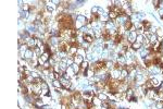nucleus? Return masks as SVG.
<instances>
[{
  "instance_id": "obj_1",
  "label": "nucleus",
  "mask_w": 163,
  "mask_h": 109,
  "mask_svg": "<svg viewBox=\"0 0 163 109\" xmlns=\"http://www.w3.org/2000/svg\"><path fill=\"white\" fill-rule=\"evenodd\" d=\"M59 81L61 82L62 87H63L64 90H70V88L72 87V82H71V80H66V79H64V77L61 76Z\"/></svg>"
},
{
  "instance_id": "obj_2",
  "label": "nucleus",
  "mask_w": 163,
  "mask_h": 109,
  "mask_svg": "<svg viewBox=\"0 0 163 109\" xmlns=\"http://www.w3.org/2000/svg\"><path fill=\"white\" fill-rule=\"evenodd\" d=\"M137 32L136 31H132V32H129V36H128V39L127 41H129L131 44H133V43H135L136 41V38H137Z\"/></svg>"
},
{
  "instance_id": "obj_3",
  "label": "nucleus",
  "mask_w": 163,
  "mask_h": 109,
  "mask_svg": "<svg viewBox=\"0 0 163 109\" xmlns=\"http://www.w3.org/2000/svg\"><path fill=\"white\" fill-rule=\"evenodd\" d=\"M97 97L101 101H109V96H108V94H104V93H102V92L98 93V94H97Z\"/></svg>"
},
{
  "instance_id": "obj_4",
  "label": "nucleus",
  "mask_w": 163,
  "mask_h": 109,
  "mask_svg": "<svg viewBox=\"0 0 163 109\" xmlns=\"http://www.w3.org/2000/svg\"><path fill=\"white\" fill-rule=\"evenodd\" d=\"M89 67H90V65H89L88 60H84L83 62H82V64H80V72H84V71L88 70Z\"/></svg>"
},
{
  "instance_id": "obj_5",
  "label": "nucleus",
  "mask_w": 163,
  "mask_h": 109,
  "mask_svg": "<svg viewBox=\"0 0 163 109\" xmlns=\"http://www.w3.org/2000/svg\"><path fill=\"white\" fill-rule=\"evenodd\" d=\"M150 81H151V84H152L153 88H159V87L161 86V83H160V81H159L158 79H155V77H151Z\"/></svg>"
},
{
  "instance_id": "obj_6",
  "label": "nucleus",
  "mask_w": 163,
  "mask_h": 109,
  "mask_svg": "<svg viewBox=\"0 0 163 109\" xmlns=\"http://www.w3.org/2000/svg\"><path fill=\"white\" fill-rule=\"evenodd\" d=\"M20 15H21V18H20V19H22V20H27L28 18H30L31 13H30V12H27V11H23L22 9H20Z\"/></svg>"
},
{
  "instance_id": "obj_7",
  "label": "nucleus",
  "mask_w": 163,
  "mask_h": 109,
  "mask_svg": "<svg viewBox=\"0 0 163 109\" xmlns=\"http://www.w3.org/2000/svg\"><path fill=\"white\" fill-rule=\"evenodd\" d=\"M73 59H74V63H77V64H79V65L82 64V62H83L84 60H85L83 56H79V54H76V56H75Z\"/></svg>"
},
{
  "instance_id": "obj_8",
  "label": "nucleus",
  "mask_w": 163,
  "mask_h": 109,
  "mask_svg": "<svg viewBox=\"0 0 163 109\" xmlns=\"http://www.w3.org/2000/svg\"><path fill=\"white\" fill-rule=\"evenodd\" d=\"M131 48L133 49V50H140V49L142 48V44H139V43H137V41H135V43H133L131 45Z\"/></svg>"
},
{
  "instance_id": "obj_9",
  "label": "nucleus",
  "mask_w": 163,
  "mask_h": 109,
  "mask_svg": "<svg viewBox=\"0 0 163 109\" xmlns=\"http://www.w3.org/2000/svg\"><path fill=\"white\" fill-rule=\"evenodd\" d=\"M51 84H52V86H53L54 88H56V90H59V88H63V87H62L61 82H60L59 80H53Z\"/></svg>"
},
{
  "instance_id": "obj_10",
  "label": "nucleus",
  "mask_w": 163,
  "mask_h": 109,
  "mask_svg": "<svg viewBox=\"0 0 163 109\" xmlns=\"http://www.w3.org/2000/svg\"><path fill=\"white\" fill-rule=\"evenodd\" d=\"M94 36H91L89 35V34H84V41H86V43H88V44H91L93 41H94Z\"/></svg>"
},
{
  "instance_id": "obj_11",
  "label": "nucleus",
  "mask_w": 163,
  "mask_h": 109,
  "mask_svg": "<svg viewBox=\"0 0 163 109\" xmlns=\"http://www.w3.org/2000/svg\"><path fill=\"white\" fill-rule=\"evenodd\" d=\"M149 41H150V45H151V46L155 45V43L158 41V36H157V34H155V33L151 35V37L149 38Z\"/></svg>"
},
{
  "instance_id": "obj_12",
  "label": "nucleus",
  "mask_w": 163,
  "mask_h": 109,
  "mask_svg": "<svg viewBox=\"0 0 163 109\" xmlns=\"http://www.w3.org/2000/svg\"><path fill=\"white\" fill-rule=\"evenodd\" d=\"M108 16H109L110 20H116L119 18V14L113 12V11H109V12H108Z\"/></svg>"
},
{
  "instance_id": "obj_13",
  "label": "nucleus",
  "mask_w": 163,
  "mask_h": 109,
  "mask_svg": "<svg viewBox=\"0 0 163 109\" xmlns=\"http://www.w3.org/2000/svg\"><path fill=\"white\" fill-rule=\"evenodd\" d=\"M71 68L73 69V71L75 72V74H79V72H80V65L79 64H77V63H74V64H73Z\"/></svg>"
},
{
  "instance_id": "obj_14",
  "label": "nucleus",
  "mask_w": 163,
  "mask_h": 109,
  "mask_svg": "<svg viewBox=\"0 0 163 109\" xmlns=\"http://www.w3.org/2000/svg\"><path fill=\"white\" fill-rule=\"evenodd\" d=\"M52 3L53 2H51V5H47V7H46V10H47V12H48V13H53L54 11H56V8H54V5H52Z\"/></svg>"
},
{
  "instance_id": "obj_15",
  "label": "nucleus",
  "mask_w": 163,
  "mask_h": 109,
  "mask_svg": "<svg viewBox=\"0 0 163 109\" xmlns=\"http://www.w3.org/2000/svg\"><path fill=\"white\" fill-rule=\"evenodd\" d=\"M101 107H102L103 109H111L110 100H109V101H102V103H101Z\"/></svg>"
},
{
  "instance_id": "obj_16",
  "label": "nucleus",
  "mask_w": 163,
  "mask_h": 109,
  "mask_svg": "<svg viewBox=\"0 0 163 109\" xmlns=\"http://www.w3.org/2000/svg\"><path fill=\"white\" fill-rule=\"evenodd\" d=\"M136 41H137V43H139V44H144V41H145V36H144V35H137Z\"/></svg>"
},
{
  "instance_id": "obj_17",
  "label": "nucleus",
  "mask_w": 163,
  "mask_h": 109,
  "mask_svg": "<svg viewBox=\"0 0 163 109\" xmlns=\"http://www.w3.org/2000/svg\"><path fill=\"white\" fill-rule=\"evenodd\" d=\"M98 11H99V7H93V9H91V14H98Z\"/></svg>"
},
{
  "instance_id": "obj_18",
  "label": "nucleus",
  "mask_w": 163,
  "mask_h": 109,
  "mask_svg": "<svg viewBox=\"0 0 163 109\" xmlns=\"http://www.w3.org/2000/svg\"><path fill=\"white\" fill-rule=\"evenodd\" d=\"M128 100H129V101H132V103H136V101L138 100V98H137V97H136V95H135V94H134V95L132 96L131 98H129Z\"/></svg>"
},
{
  "instance_id": "obj_19",
  "label": "nucleus",
  "mask_w": 163,
  "mask_h": 109,
  "mask_svg": "<svg viewBox=\"0 0 163 109\" xmlns=\"http://www.w3.org/2000/svg\"><path fill=\"white\" fill-rule=\"evenodd\" d=\"M155 107L158 109H162L163 108V101H158V103L155 104Z\"/></svg>"
},
{
  "instance_id": "obj_20",
  "label": "nucleus",
  "mask_w": 163,
  "mask_h": 109,
  "mask_svg": "<svg viewBox=\"0 0 163 109\" xmlns=\"http://www.w3.org/2000/svg\"><path fill=\"white\" fill-rule=\"evenodd\" d=\"M157 36H158V37H163V32L161 28H159V30L157 31Z\"/></svg>"
},
{
  "instance_id": "obj_21",
  "label": "nucleus",
  "mask_w": 163,
  "mask_h": 109,
  "mask_svg": "<svg viewBox=\"0 0 163 109\" xmlns=\"http://www.w3.org/2000/svg\"><path fill=\"white\" fill-rule=\"evenodd\" d=\"M93 57H94V56H93V54H86V60H93Z\"/></svg>"
},
{
  "instance_id": "obj_22",
  "label": "nucleus",
  "mask_w": 163,
  "mask_h": 109,
  "mask_svg": "<svg viewBox=\"0 0 163 109\" xmlns=\"http://www.w3.org/2000/svg\"><path fill=\"white\" fill-rule=\"evenodd\" d=\"M152 3H153V5H154L155 8H158V7H159V3H160V1H152Z\"/></svg>"
},
{
  "instance_id": "obj_23",
  "label": "nucleus",
  "mask_w": 163,
  "mask_h": 109,
  "mask_svg": "<svg viewBox=\"0 0 163 109\" xmlns=\"http://www.w3.org/2000/svg\"><path fill=\"white\" fill-rule=\"evenodd\" d=\"M162 109H163V108H162Z\"/></svg>"
}]
</instances>
